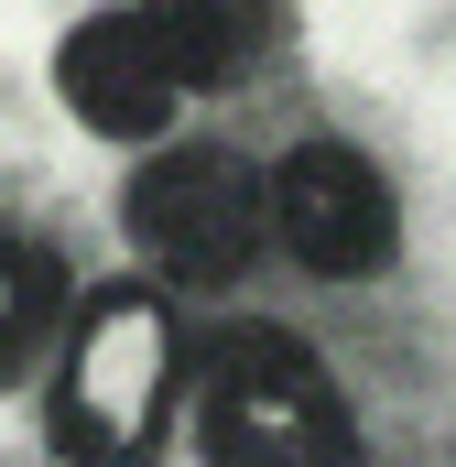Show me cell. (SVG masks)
Returning a JSON list of instances; mask_svg holds the SVG:
<instances>
[{"label":"cell","mask_w":456,"mask_h":467,"mask_svg":"<svg viewBox=\"0 0 456 467\" xmlns=\"http://www.w3.org/2000/svg\"><path fill=\"white\" fill-rule=\"evenodd\" d=\"M185 391V348L163 294H98L55 348V446L66 457H141Z\"/></svg>","instance_id":"cell-1"},{"label":"cell","mask_w":456,"mask_h":467,"mask_svg":"<svg viewBox=\"0 0 456 467\" xmlns=\"http://www.w3.org/2000/svg\"><path fill=\"white\" fill-rule=\"evenodd\" d=\"M55 88H66V119L98 130V141H163L174 109L196 99L174 44L152 33V11H98L55 44Z\"/></svg>","instance_id":"cell-5"},{"label":"cell","mask_w":456,"mask_h":467,"mask_svg":"<svg viewBox=\"0 0 456 467\" xmlns=\"http://www.w3.org/2000/svg\"><path fill=\"white\" fill-rule=\"evenodd\" d=\"M196 446L239 467H326L347 457V402L283 327H239L196 358Z\"/></svg>","instance_id":"cell-2"},{"label":"cell","mask_w":456,"mask_h":467,"mask_svg":"<svg viewBox=\"0 0 456 467\" xmlns=\"http://www.w3.org/2000/svg\"><path fill=\"white\" fill-rule=\"evenodd\" d=\"M130 250L174 294H218L272 250V174L218 141H174L130 174Z\"/></svg>","instance_id":"cell-3"},{"label":"cell","mask_w":456,"mask_h":467,"mask_svg":"<svg viewBox=\"0 0 456 467\" xmlns=\"http://www.w3.org/2000/svg\"><path fill=\"white\" fill-rule=\"evenodd\" d=\"M272 239H283L316 283H369V272H391V250H402L391 174H380L358 141H294V152L272 163Z\"/></svg>","instance_id":"cell-4"},{"label":"cell","mask_w":456,"mask_h":467,"mask_svg":"<svg viewBox=\"0 0 456 467\" xmlns=\"http://www.w3.org/2000/svg\"><path fill=\"white\" fill-rule=\"evenodd\" d=\"M141 11H152V33L174 44V66H185L196 99L228 88V77L261 55V33H272V0H141Z\"/></svg>","instance_id":"cell-6"},{"label":"cell","mask_w":456,"mask_h":467,"mask_svg":"<svg viewBox=\"0 0 456 467\" xmlns=\"http://www.w3.org/2000/svg\"><path fill=\"white\" fill-rule=\"evenodd\" d=\"M55 316H66V272H55V250L0 229V380L55 337Z\"/></svg>","instance_id":"cell-7"}]
</instances>
